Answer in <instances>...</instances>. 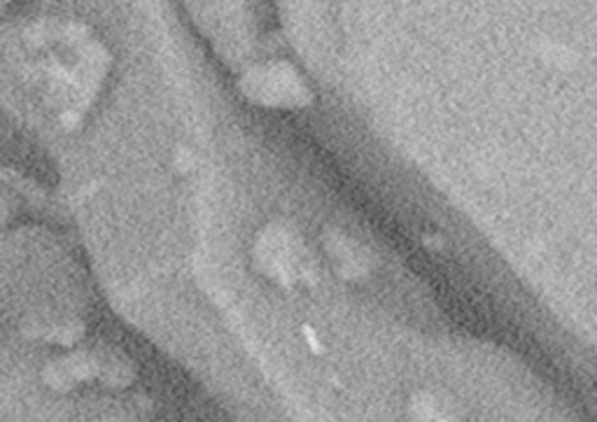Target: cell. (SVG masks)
<instances>
[{
  "instance_id": "cell-1",
  "label": "cell",
  "mask_w": 597,
  "mask_h": 422,
  "mask_svg": "<svg viewBox=\"0 0 597 422\" xmlns=\"http://www.w3.org/2000/svg\"><path fill=\"white\" fill-rule=\"evenodd\" d=\"M303 338H306V343L310 345V350L315 352V355L322 352V345H320V341L315 338V334H313L310 327H303Z\"/></svg>"
},
{
  "instance_id": "cell-2",
  "label": "cell",
  "mask_w": 597,
  "mask_h": 422,
  "mask_svg": "<svg viewBox=\"0 0 597 422\" xmlns=\"http://www.w3.org/2000/svg\"><path fill=\"white\" fill-rule=\"evenodd\" d=\"M77 121H79V117H77L75 112H63V114H61V124H63L65 128H75Z\"/></svg>"
}]
</instances>
